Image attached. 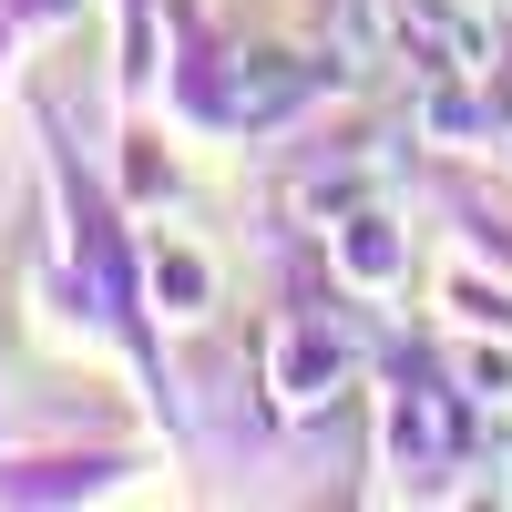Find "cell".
Masks as SVG:
<instances>
[{
	"label": "cell",
	"instance_id": "6da1fadb",
	"mask_svg": "<svg viewBox=\"0 0 512 512\" xmlns=\"http://www.w3.org/2000/svg\"><path fill=\"white\" fill-rule=\"evenodd\" d=\"M400 31H410V52H431L441 82H492V62H502V31L472 0H400Z\"/></svg>",
	"mask_w": 512,
	"mask_h": 512
},
{
	"label": "cell",
	"instance_id": "7a4b0ae2",
	"mask_svg": "<svg viewBox=\"0 0 512 512\" xmlns=\"http://www.w3.org/2000/svg\"><path fill=\"white\" fill-rule=\"evenodd\" d=\"M267 379H277V400L287 410H318L338 379H349V349H338L328 328H308V318H287L277 338H267Z\"/></svg>",
	"mask_w": 512,
	"mask_h": 512
},
{
	"label": "cell",
	"instance_id": "3957f363",
	"mask_svg": "<svg viewBox=\"0 0 512 512\" xmlns=\"http://www.w3.org/2000/svg\"><path fill=\"white\" fill-rule=\"evenodd\" d=\"M338 267H349L359 287H390L400 277V226L390 216H349L338 226Z\"/></svg>",
	"mask_w": 512,
	"mask_h": 512
},
{
	"label": "cell",
	"instance_id": "277c9868",
	"mask_svg": "<svg viewBox=\"0 0 512 512\" xmlns=\"http://www.w3.org/2000/svg\"><path fill=\"white\" fill-rule=\"evenodd\" d=\"M205 297H216V267H205L195 246H154V308L164 318H195Z\"/></svg>",
	"mask_w": 512,
	"mask_h": 512
},
{
	"label": "cell",
	"instance_id": "5b68a950",
	"mask_svg": "<svg viewBox=\"0 0 512 512\" xmlns=\"http://www.w3.org/2000/svg\"><path fill=\"white\" fill-rule=\"evenodd\" d=\"M297 93H308V72H297L287 52H256V62L236 72V113H287Z\"/></svg>",
	"mask_w": 512,
	"mask_h": 512
},
{
	"label": "cell",
	"instance_id": "8992f818",
	"mask_svg": "<svg viewBox=\"0 0 512 512\" xmlns=\"http://www.w3.org/2000/svg\"><path fill=\"white\" fill-rule=\"evenodd\" d=\"M451 379H461V400H512V338H472V349L451 359Z\"/></svg>",
	"mask_w": 512,
	"mask_h": 512
}]
</instances>
